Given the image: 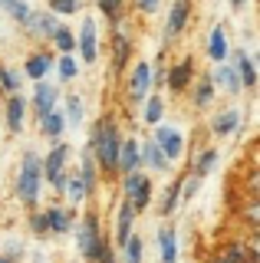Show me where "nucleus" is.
<instances>
[{
	"label": "nucleus",
	"instance_id": "nucleus-1",
	"mask_svg": "<svg viewBox=\"0 0 260 263\" xmlns=\"http://www.w3.org/2000/svg\"><path fill=\"white\" fill-rule=\"evenodd\" d=\"M119 128L116 122L105 115V119H99L92 125V138H89V155H92L96 168L102 171V175H116V155H119Z\"/></svg>",
	"mask_w": 260,
	"mask_h": 263
},
{
	"label": "nucleus",
	"instance_id": "nucleus-2",
	"mask_svg": "<svg viewBox=\"0 0 260 263\" xmlns=\"http://www.w3.org/2000/svg\"><path fill=\"white\" fill-rule=\"evenodd\" d=\"M40 187H43L40 155L36 152H27V155H23V164H20V175H17V197L27 204V208H33L36 197H40Z\"/></svg>",
	"mask_w": 260,
	"mask_h": 263
},
{
	"label": "nucleus",
	"instance_id": "nucleus-3",
	"mask_svg": "<svg viewBox=\"0 0 260 263\" xmlns=\"http://www.w3.org/2000/svg\"><path fill=\"white\" fill-rule=\"evenodd\" d=\"M105 240V234H102V224H99V217L96 214H86L83 220H79V227H76V243H79V253L92 263L96 260V253H99V247Z\"/></svg>",
	"mask_w": 260,
	"mask_h": 263
},
{
	"label": "nucleus",
	"instance_id": "nucleus-4",
	"mask_svg": "<svg viewBox=\"0 0 260 263\" xmlns=\"http://www.w3.org/2000/svg\"><path fill=\"white\" fill-rule=\"evenodd\" d=\"M122 194H125V201L135 208V214L145 211L152 204V178L142 175V171H128V175H122Z\"/></svg>",
	"mask_w": 260,
	"mask_h": 263
},
{
	"label": "nucleus",
	"instance_id": "nucleus-5",
	"mask_svg": "<svg viewBox=\"0 0 260 263\" xmlns=\"http://www.w3.org/2000/svg\"><path fill=\"white\" fill-rule=\"evenodd\" d=\"M66 161H69V145H53L46 158H40V168H43V181H50V187L63 191L66 184Z\"/></svg>",
	"mask_w": 260,
	"mask_h": 263
},
{
	"label": "nucleus",
	"instance_id": "nucleus-6",
	"mask_svg": "<svg viewBox=\"0 0 260 263\" xmlns=\"http://www.w3.org/2000/svg\"><path fill=\"white\" fill-rule=\"evenodd\" d=\"M76 49H79V60H83V63H96V60H99V27H96L92 16H86L83 27H79Z\"/></svg>",
	"mask_w": 260,
	"mask_h": 263
},
{
	"label": "nucleus",
	"instance_id": "nucleus-7",
	"mask_svg": "<svg viewBox=\"0 0 260 263\" xmlns=\"http://www.w3.org/2000/svg\"><path fill=\"white\" fill-rule=\"evenodd\" d=\"M148 89H152V66L148 63H135L132 72H128V86H125L128 102H145Z\"/></svg>",
	"mask_w": 260,
	"mask_h": 263
},
{
	"label": "nucleus",
	"instance_id": "nucleus-8",
	"mask_svg": "<svg viewBox=\"0 0 260 263\" xmlns=\"http://www.w3.org/2000/svg\"><path fill=\"white\" fill-rule=\"evenodd\" d=\"M152 142L161 148V155H165L168 161L181 158V152H184V135L172 125H155V138H152Z\"/></svg>",
	"mask_w": 260,
	"mask_h": 263
},
{
	"label": "nucleus",
	"instance_id": "nucleus-9",
	"mask_svg": "<svg viewBox=\"0 0 260 263\" xmlns=\"http://www.w3.org/2000/svg\"><path fill=\"white\" fill-rule=\"evenodd\" d=\"M56 27H60V23H56V16L50 10H36V13L30 10V16L23 20V33H27L30 40H50Z\"/></svg>",
	"mask_w": 260,
	"mask_h": 263
},
{
	"label": "nucleus",
	"instance_id": "nucleus-10",
	"mask_svg": "<svg viewBox=\"0 0 260 263\" xmlns=\"http://www.w3.org/2000/svg\"><path fill=\"white\" fill-rule=\"evenodd\" d=\"M188 16H191V0H175L172 10H168L165 20V40H175L188 30Z\"/></svg>",
	"mask_w": 260,
	"mask_h": 263
},
{
	"label": "nucleus",
	"instance_id": "nucleus-11",
	"mask_svg": "<svg viewBox=\"0 0 260 263\" xmlns=\"http://www.w3.org/2000/svg\"><path fill=\"white\" fill-rule=\"evenodd\" d=\"M139 142H135L132 135L122 138L119 142V155H116V175H128V171H139Z\"/></svg>",
	"mask_w": 260,
	"mask_h": 263
},
{
	"label": "nucleus",
	"instance_id": "nucleus-12",
	"mask_svg": "<svg viewBox=\"0 0 260 263\" xmlns=\"http://www.w3.org/2000/svg\"><path fill=\"white\" fill-rule=\"evenodd\" d=\"M165 82H168V89H172V92L181 96L184 89H188L191 82H194V60H181V63H175L172 69L165 72Z\"/></svg>",
	"mask_w": 260,
	"mask_h": 263
},
{
	"label": "nucleus",
	"instance_id": "nucleus-13",
	"mask_svg": "<svg viewBox=\"0 0 260 263\" xmlns=\"http://www.w3.org/2000/svg\"><path fill=\"white\" fill-rule=\"evenodd\" d=\"M208 263H257V250L254 247L247 250L244 243H224Z\"/></svg>",
	"mask_w": 260,
	"mask_h": 263
},
{
	"label": "nucleus",
	"instance_id": "nucleus-14",
	"mask_svg": "<svg viewBox=\"0 0 260 263\" xmlns=\"http://www.w3.org/2000/svg\"><path fill=\"white\" fill-rule=\"evenodd\" d=\"M30 102H33L36 115L43 119L46 112H53V109H56V102H60V89L50 86L46 79H40V82H36V89H33V99H30Z\"/></svg>",
	"mask_w": 260,
	"mask_h": 263
},
{
	"label": "nucleus",
	"instance_id": "nucleus-15",
	"mask_svg": "<svg viewBox=\"0 0 260 263\" xmlns=\"http://www.w3.org/2000/svg\"><path fill=\"white\" fill-rule=\"evenodd\" d=\"M128 53H132V40H128L125 30H122V23H116V30H112V72L125 69Z\"/></svg>",
	"mask_w": 260,
	"mask_h": 263
},
{
	"label": "nucleus",
	"instance_id": "nucleus-16",
	"mask_svg": "<svg viewBox=\"0 0 260 263\" xmlns=\"http://www.w3.org/2000/svg\"><path fill=\"white\" fill-rule=\"evenodd\" d=\"M27 99H23L20 92L17 96H10L7 99V128L17 135V132H23V119H27Z\"/></svg>",
	"mask_w": 260,
	"mask_h": 263
},
{
	"label": "nucleus",
	"instance_id": "nucleus-17",
	"mask_svg": "<svg viewBox=\"0 0 260 263\" xmlns=\"http://www.w3.org/2000/svg\"><path fill=\"white\" fill-rule=\"evenodd\" d=\"M211 82H214V86H221L224 92H231V96H237L240 89H244L237 69H234V63H221V66H217V72L211 76Z\"/></svg>",
	"mask_w": 260,
	"mask_h": 263
},
{
	"label": "nucleus",
	"instance_id": "nucleus-18",
	"mask_svg": "<svg viewBox=\"0 0 260 263\" xmlns=\"http://www.w3.org/2000/svg\"><path fill=\"white\" fill-rule=\"evenodd\" d=\"M234 69H237L244 89H254L257 86V66H254V60H250L244 49H234Z\"/></svg>",
	"mask_w": 260,
	"mask_h": 263
},
{
	"label": "nucleus",
	"instance_id": "nucleus-19",
	"mask_svg": "<svg viewBox=\"0 0 260 263\" xmlns=\"http://www.w3.org/2000/svg\"><path fill=\"white\" fill-rule=\"evenodd\" d=\"M43 220H46V234H69V227H72V211L50 208V211H43Z\"/></svg>",
	"mask_w": 260,
	"mask_h": 263
},
{
	"label": "nucleus",
	"instance_id": "nucleus-20",
	"mask_svg": "<svg viewBox=\"0 0 260 263\" xmlns=\"http://www.w3.org/2000/svg\"><path fill=\"white\" fill-rule=\"evenodd\" d=\"M50 69H53V56L50 53H33L27 63H23V72H27V79H46L50 76Z\"/></svg>",
	"mask_w": 260,
	"mask_h": 263
},
{
	"label": "nucleus",
	"instance_id": "nucleus-21",
	"mask_svg": "<svg viewBox=\"0 0 260 263\" xmlns=\"http://www.w3.org/2000/svg\"><path fill=\"white\" fill-rule=\"evenodd\" d=\"M132 224H135V208H132L128 201H122V204H119V217H116V243H119V247L128 240Z\"/></svg>",
	"mask_w": 260,
	"mask_h": 263
},
{
	"label": "nucleus",
	"instance_id": "nucleus-22",
	"mask_svg": "<svg viewBox=\"0 0 260 263\" xmlns=\"http://www.w3.org/2000/svg\"><path fill=\"white\" fill-rule=\"evenodd\" d=\"M237 125H240V112L237 109H224L214 122H211V132H214L217 138H227V135L237 132Z\"/></svg>",
	"mask_w": 260,
	"mask_h": 263
},
{
	"label": "nucleus",
	"instance_id": "nucleus-23",
	"mask_svg": "<svg viewBox=\"0 0 260 263\" xmlns=\"http://www.w3.org/2000/svg\"><path fill=\"white\" fill-rule=\"evenodd\" d=\"M139 158L148 164V168H155V171H168L172 168V161L161 155V148L155 145V142H145V145H139Z\"/></svg>",
	"mask_w": 260,
	"mask_h": 263
},
{
	"label": "nucleus",
	"instance_id": "nucleus-24",
	"mask_svg": "<svg viewBox=\"0 0 260 263\" xmlns=\"http://www.w3.org/2000/svg\"><path fill=\"white\" fill-rule=\"evenodd\" d=\"M227 53H231V49H227L224 27H214V30H211V36H208V56H211L214 63H224V60H227Z\"/></svg>",
	"mask_w": 260,
	"mask_h": 263
},
{
	"label": "nucleus",
	"instance_id": "nucleus-25",
	"mask_svg": "<svg viewBox=\"0 0 260 263\" xmlns=\"http://www.w3.org/2000/svg\"><path fill=\"white\" fill-rule=\"evenodd\" d=\"M63 128H66V119H63V112H60V109L46 112L43 119H40V132H43L46 138H60V135H63Z\"/></svg>",
	"mask_w": 260,
	"mask_h": 263
},
{
	"label": "nucleus",
	"instance_id": "nucleus-26",
	"mask_svg": "<svg viewBox=\"0 0 260 263\" xmlns=\"http://www.w3.org/2000/svg\"><path fill=\"white\" fill-rule=\"evenodd\" d=\"M50 43L56 46V53H76V33H72L69 27H56L53 30V36H50Z\"/></svg>",
	"mask_w": 260,
	"mask_h": 263
},
{
	"label": "nucleus",
	"instance_id": "nucleus-27",
	"mask_svg": "<svg viewBox=\"0 0 260 263\" xmlns=\"http://www.w3.org/2000/svg\"><path fill=\"white\" fill-rule=\"evenodd\" d=\"M79 178H83V184H86V194H96V187H99V168H96V161H92L89 152H86L83 164H79Z\"/></svg>",
	"mask_w": 260,
	"mask_h": 263
},
{
	"label": "nucleus",
	"instance_id": "nucleus-28",
	"mask_svg": "<svg viewBox=\"0 0 260 263\" xmlns=\"http://www.w3.org/2000/svg\"><path fill=\"white\" fill-rule=\"evenodd\" d=\"M214 164H217V148H205V152L198 155V161H194V168H191V175L194 178H201L205 181L211 171H214Z\"/></svg>",
	"mask_w": 260,
	"mask_h": 263
},
{
	"label": "nucleus",
	"instance_id": "nucleus-29",
	"mask_svg": "<svg viewBox=\"0 0 260 263\" xmlns=\"http://www.w3.org/2000/svg\"><path fill=\"white\" fill-rule=\"evenodd\" d=\"M158 243H161V263H175V257H178L175 227H161V230H158Z\"/></svg>",
	"mask_w": 260,
	"mask_h": 263
},
{
	"label": "nucleus",
	"instance_id": "nucleus-30",
	"mask_svg": "<svg viewBox=\"0 0 260 263\" xmlns=\"http://www.w3.org/2000/svg\"><path fill=\"white\" fill-rule=\"evenodd\" d=\"M63 191H66V197L72 204H83L86 201V184H83V178H79V171H72V175H66V184H63Z\"/></svg>",
	"mask_w": 260,
	"mask_h": 263
},
{
	"label": "nucleus",
	"instance_id": "nucleus-31",
	"mask_svg": "<svg viewBox=\"0 0 260 263\" xmlns=\"http://www.w3.org/2000/svg\"><path fill=\"white\" fill-rule=\"evenodd\" d=\"M214 82H211V76L205 79H198V86H194V109H208L211 105V99H214Z\"/></svg>",
	"mask_w": 260,
	"mask_h": 263
},
{
	"label": "nucleus",
	"instance_id": "nucleus-32",
	"mask_svg": "<svg viewBox=\"0 0 260 263\" xmlns=\"http://www.w3.org/2000/svg\"><path fill=\"white\" fill-rule=\"evenodd\" d=\"M56 69H60V82H72L79 76V60L72 53H63L60 63H56Z\"/></svg>",
	"mask_w": 260,
	"mask_h": 263
},
{
	"label": "nucleus",
	"instance_id": "nucleus-33",
	"mask_svg": "<svg viewBox=\"0 0 260 263\" xmlns=\"http://www.w3.org/2000/svg\"><path fill=\"white\" fill-rule=\"evenodd\" d=\"M0 92L17 96L20 92V72L10 69V66H0Z\"/></svg>",
	"mask_w": 260,
	"mask_h": 263
},
{
	"label": "nucleus",
	"instance_id": "nucleus-34",
	"mask_svg": "<svg viewBox=\"0 0 260 263\" xmlns=\"http://www.w3.org/2000/svg\"><path fill=\"white\" fill-rule=\"evenodd\" d=\"M178 201H181V178L168 184L165 197H161V214H165V217H168V214H175L178 211Z\"/></svg>",
	"mask_w": 260,
	"mask_h": 263
},
{
	"label": "nucleus",
	"instance_id": "nucleus-35",
	"mask_svg": "<svg viewBox=\"0 0 260 263\" xmlns=\"http://www.w3.org/2000/svg\"><path fill=\"white\" fill-rule=\"evenodd\" d=\"M161 115H165V102L158 96H145V122L148 125H158Z\"/></svg>",
	"mask_w": 260,
	"mask_h": 263
},
{
	"label": "nucleus",
	"instance_id": "nucleus-36",
	"mask_svg": "<svg viewBox=\"0 0 260 263\" xmlns=\"http://www.w3.org/2000/svg\"><path fill=\"white\" fill-rule=\"evenodd\" d=\"M0 10H7L17 23H23L30 16V4L27 0H0Z\"/></svg>",
	"mask_w": 260,
	"mask_h": 263
},
{
	"label": "nucleus",
	"instance_id": "nucleus-37",
	"mask_svg": "<svg viewBox=\"0 0 260 263\" xmlns=\"http://www.w3.org/2000/svg\"><path fill=\"white\" fill-rule=\"evenodd\" d=\"M66 125H79L83 122V99L79 96H66V112H63Z\"/></svg>",
	"mask_w": 260,
	"mask_h": 263
},
{
	"label": "nucleus",
	"instance_id": "nucleus-38",
	"mask_svg": "<svg viewBox=\"0 0 260 263\" xmlns=\"http://www.w3.org/2000/svg\"><path fill=\"white\" fill-rule=\"evenodd\" d=\"M122 250H125V263H142V237L128 234V240L122 243Z\"/></svg>",
	"mask_w": 260,
	"mask_h": 263
},
{
	"label": "nucleus",
	"instance_id": "nucleus-39",
	"mask_svg": "<svg viewBox=\"0 0 260 263\" xmlns=\"http://www.w3.org/2000/svg\"><path fill=\"white\" fill-rule=\"evenodd\" d=\"M83 7V0H50V13H60V16H72Z\"/></svg>",
	"mask_w": 260,
	"mask_h": 263
},
{
	"label": "nucleus",
	"instance_id": "nucleus-40",
	"mask_svg": "<svg viewBox=\"0 0 260 263\" xmlns=\"http://www.w3.org/2000/svg\"><path fill=\"white\" fill-rule=\"evenodd\" d=\"M240 217H244V220H247V224H250V227H257V224H260V201H257V197H250V201H247V204H244V211H240Z\"/></svg>",
	"mask_w": 260,
	"mask_h": 263
},
{
	"label": "nucleus",
	"instance_id": "nucleus-41",
	"mask_svg": "<svg viewBox=\"0 0 260 263\" xmlns=\"http://www.w3.org/2000/svg\"><path fill=\"white\" fill-rule=\"evenodd\" d=\"M96 7H99L109 20H119V13H122V0H96Z\"/></svg>",
	"mask_w": 260,
	"mask_h": 263
},
{
	"label": "nucleus",
	"instance_id": "nucleus-42",
	"mask_svg": "<svg viewBox=\"0 0 260 263\" xmlns=\"http://www.w3.org/2000/svg\"><path fill=\"white\" fill-rule=\"evenodd\" d=\"M92 263H116V253H112V243L109 240H102V247H99V253H96Z\"/></svg>",
	"mask_w": 260,
	"mask_h": 263
},
{
	"label": "nucleus",
	"instance_id": "nucleus-43",
	"mask_svg": "<svg viewBox=\"0 0 260 263\" xmlns=\"http://www.w3.org/2000/svg\"><path fill=\"white\" fill-rule=\"evenodd\" d=\"M30 227H33V234H36V237H43V234H46V220H43V211L30 214Z\"/></svg>",
	"mask_w": 260,
	"mask_h": 263
},
{
	"label": "nucleus",
	"instance_id": "nucleus-44",
	"mask_svg": "<svg viewBox=\"0 0 260 263\" xmlns=\"http://www.w3.org/2000/svg\"><path fill=\"white\" fill-rule=\"evenodd\" d=\"M161 0H135V7H139V13H155Z\"/></svg>",
	"mask_w": 260,
	"mask_h": 263
},
{
	"label": "nucleus",
	"instance_id": "nucleus-45",
	"mask_svg": "<svg viewBox=\"0 0 260 263\" xmlns=\"http://www.w3.org/2000/svg\"><path fill=\"white\" fill-rule=\"evenodd\" d=\"M227 4H231L234 10H244V4H247V0H227Z\"/></svg>",
	"mask_w": 260,
	"mask_h": 263
},
{
	"label": "nucleus",
	"instance_id": "nucleus-46",
	"mask_svg": "<svg viewBox=\"0 0 260 263\" xmlns=\"http://www.w3.org/2000/svg\"><path fill=\"white\" fill-rule=\"evenodd\" d=\"M0 263H17V260H10V257H0Z\"/></svg>",
	"mask_w": 260,
	"mask_h": 263
}]
</instances>
